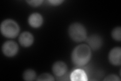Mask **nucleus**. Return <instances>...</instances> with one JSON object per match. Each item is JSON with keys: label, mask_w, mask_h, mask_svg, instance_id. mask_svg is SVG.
<instances>
[{"label": "nucleus", "mask_w": 121, "mask_h": 81, "mask_svg": "<svg viewBox=\"0 0 121 81\" xmlns=\"http://www.w3.org/2000/svg\"><path fill=\"white\" fill-rule=\"evenodd\" d=\"M121 29L120 27H117L112 30V36L113 39L120 41H121Z\"/></svg>", "instance_id": "nucleus-12"}, {"label": "nucleus", "mask_w": 121, "mask_h": 81, "mask_svg": "<svg viewBox=\"0 0 121 81\" xmlns=\"http://www.w3.org/2000/svg\"><path fill=\"white\" fill-rule=\"evenodd\" d=\"M104 81H120V79L118 76L115 75H111L107 76L104 79Z\"/></svg>", "instance_id": "nucleus-15"}, {"label": "nucleus", "mask_w": 121, "mask_h": 81, "mask_svg": "<svg viewBox=\"0 0 121 81\" xmlns=\"http://www.w3.org/2000/svg\"><path fill=\"white\" fill-rule=\"evenodd\" d=\"M19 47L17 44L14 41L6 42L2 46V51L4 55L8 57H13L18 52Z\"/></svg>", "instance_id": "nucleus-4"}, {"label": "nucleus", "mask_w": 121, "mask_h": 81, "mask_svg": "<svg viewBox=\"0 0 121 81\" xmlns=\"http://www.w3.org/2000/svg\"><path fill=\"white\" fill-rule=\"evenodd\" d=\"M67 66L63 61H56L52 65V70L54 74L58 78L61 77L67 73Z\"/></svg>", "instance_id": "nucleus-7"}, {"label": "nucleus", "mask_w": 121, "mask_h": 81, "mask_svg": "<svg viewBox=\"0 0 121 81\" xmlns=\"http://www.w3.org/2000/svg\"><path fill=\"white\" fill-rule=\"evenodd\" d=\"M27 2L30 5L33 7H37L40 5L43 1L42 0H34V1H27Z\"/></svg>", "instance_id": "nucleus-14"}, {"label": "nucleus", "mask_w": 121, "mask_h": 81, "mask_svg": "<svg viewBox=\"0 0 121 81\" xmlns=\"http://www.w3.org/2000/svg\"><path fill=\"white\" fill-rule=\"evenodd\" d=\"M86 42L90 48L94 50L99 49L103 44V40L101 38L95 34H92L88 37L87 38Z\"/></svg>", "instance_id": "nucleus-6"}, {"label": "nucleus", "mask_w": 121, "mask_h": 81, "mask_svg": "<svg viewBox=\"0 0 121 81\" xmlns=\"http://www.w3.org/2000/svg\"><path fill=\"white\" fill-rule=\"evenodd\" d=\"M48 2L51 3V4L52 5L56 6L61 4L63 2V0H51V1H49Z\"/></svg>", "instance_id": "nucleus-16"}, {"label": "nucleus", "mask_w": 121, "mask_h": 81, "mask_svg": "<svg viewBox=\"0 0 121 81\" xmlns=\"http://www.w3.org/2000/svg\"><path fill=\"white\" fill-rule=\"evenodd\" d=\"M69 34L73 41L80 42L87 38V32L85 27L79 23H74L69 28Z\"/></svg>", "instance_id": "nucleus-3"}, {"label": "nucleus", "mask_w": 121, "mask_h": 81, "mask_svg": "<svg viewBox=\"0 0 121 81\" xmlns=\"http://www.w3.org/2000/svg\"><path fill=\"white\" fill-rule=\"evenodd\" d=\"M71 81H87V76L85 72L81 69H76L73 71L70 75Z\"/></svg>", "instance_id": "nucleus-10"}, {"label": "nucleus", "mask_w": 121, "mask_h": 81, "mask_svg": "<svg viewBox=\"0 0 121 81\" xmlns=\"http://www.w3.org/2000/svg\"><path fill=\"white\" fill-rule=\"evenodd\" d=\"M43 18L41 15L38 13H34L30 15L28 23L30 25L35 28L40 27L43 24Z\"/></svg>", "instance_id": "nucleus-9"}, {"label": "nucleus", "mask_w": 121, "mask_h": 81, "mask_svg": "<svg viewBox=\"0 0 121 81\" xmlns=\"http://www.w3.org/2000/svg\"><path fill=\"white\" fill-rule=\"evenodd\" d=\"M19 31V26L12 19H6L1 24V33L6 38H15L18 36Z\"/></svg>", "instance_id": "nucleus-2"}, {"label": "nucleus", "mask_w": 121, "mask_h": 81, "mask_svg": "<svg viewBox=\"0 0 121 81\" xmlns=\"http://www.w3.org/2000/svg\"><path fill=\"white\" fill-rule=\"evenodd\" d=\"M36 75L33 69H28L26 70L23 75V78L25 81H33L36 78Z\"/></svg>", "instance_id": "nucleus-11"}, {"label": "nucleus", "mask_w": 121, "mask_h": 81, "mask_svg": "<svg viewBox=\"0 0 121 81\" xmlns=\"http://www.w3.org/2000/svg\"><path fill=\"white\" fill-rule=\"evenodd\" d=\"M34 41V38L32 34L28 32H24L21 33L19 38V42L21 46L25 47H28L31 46Z\"/></svg>", "instance_id": "nucleus-8"}, {"label": "nucleus", "mask_w": 121, "mask_h": 81, "mask_svg": "<svg viewBox=\"0 0 121 81\" xmlns=\"http://www.w3.org/2000/svg\"><path fill=\"white\" fill-rule=\"evenodd\" d=\"M109 61L114 65H120L121 64V49L120 47H115L109 52Z\"/></svg>", "instance_id": "nucleus-5"}, {"label": "nucleus", "mask_w": 121, "mask_h": 81, "mask_svg": "<svg viewBox=\"0 0 121 81\" xmlns=\"http://www.w3.org/2000/svg\"><path fill=\"white\" fill-rule=\"evenodd\" d=\"M91 51L88 45H80L73 50L71 58L73 63L77 67H82L86 65L90 60Z\"/></svg>", "instance_id": "nucleus-1"}, {"label": "nucleus", "mask_w": 121, "mask_h": 81, "mask_svg": "<svg viewBox=\"0 0 121 81\" xmlns=\"http://www.w3.org/2000/svg\"><path fill=\"white\" fill-rule=\"evenodd\" d=\"M37 81H55L54 78L51 75L47 74V73H44L40 75L37 79Z\"/></svg>", "instance_id": "nucleus-13"}]
</instances>
